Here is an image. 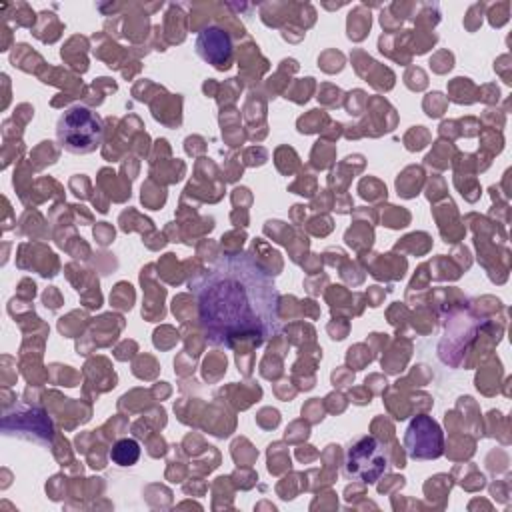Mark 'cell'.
Listing matches in <instances>:
<instances>
[{"label":"cell","instance_id":"5b68a950","mask_svg":"<svg viewBox=\"0 0 512 512\" xmlns=\"http://www.w3.org/2000/svg\"><path fill=\"white\" fill-rule=\"evenodd\" d=\"M196 54L218 70L232 64V38L220 26H206L196 36Z\"/></svg>","mask_w":512,"mask_h":512},{"label":"cell","instance_id":"6da1fadb","mask_svg":"<svg viewBox=\"0 0 512 512\" xmlns=\"http://www.w3.org/2000/svg\"><path fill=\"white\" fill-rule=\"evenodd\" d=\"M188 286L208 344L234 348L238 340H250L262 346L278 334L280 292L272 274L250 252L218 256Z\"/></svg>","mask_w":512,"mask_h":512},{"label":"cell","instance_id":"7a4b0ae2","mask_svg":"<svg viewBox=\"0 0 512 512\" xmlns=\"http://www.w3.org/2000/svg\"><path fill=\"white\" fill-rule=\"evenodd\" d=\"M104 136L102 118L88 106L74 104L66 108L56 122L58 144L70 154H92L100 148Z\"/></svg>","mask_w":512,"mask_h":512},{"label":"cell","instance_id":"3957f363","mask_svg":"<svg viewBox=\"0 0 512 512\" xmlns=\"http://www.w3.org/2000/svg\"><path fill=\"white\" fill-rule=\"evenodd\" d=\"M388 468V456L376 436H360L346 448L342 476L362 484H376Z\"/></svg>","mask_w":512,"mask_h":512},{"label":"cell","instance_id":"8992f818","mask_svg":"<svg viewBox=\"0 0 512 512\" xmlns=\"http://www.w3.org/2000/svg\"><path fill=\"white\" fill-rule=\"evenodd\" d=\"M108 456L120 468L134 466L140 458V444L134 438H120L112 444Z\"/></svg>","mask_w":512,"mask_h":512},{"label":"cell","instance_id":"277c9868","mask_svg":"<svg viewBox=\"0 0 512 512\" xmlns=\"http://www.w3.org/2000/svg\"><path fill=\"white\" fill-rule=\"evenodd\" d=\"M402 444L412 460H436L444 454V432L432 416L418 414L406 424Z\"/></svg>","mask_w":512,"mask_h":512}]
</instances>
